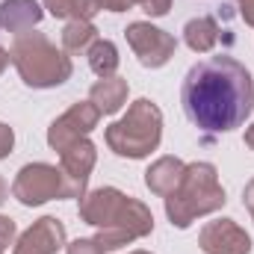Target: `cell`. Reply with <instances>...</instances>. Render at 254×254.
I'll return each mask as SVG.
<instances>
[{
    "mask_svg": "<svg viewBox=\"0 0 254 254\" xmlns=\"http://www.w3.org/2000/svg\"><path fill=\"white\" fill-rule=\"evenodd\" d=\"M184 110L204 133H231L254 113L252 74L234 57H210L192 65L184 89Z\"/></svg>",
    "mask_w": 254,
    "mask_h": 254,
    "instance_id": "cell-1",
    "label": "cell"
},
{
    "mask_svg": "<svg viewBox=\"0 0 254 254\" xmlns=\"http://www.w3.org/2000/svg\"><path fill=\"white\" fill-rule=\"evenodd\" d=\"M225 190L213 163H187L181 187L166 195V216L175 228H190L195 219L210 216L225 207Z\"/></svg>",
    "mask_w": 254,
    "mask_h": 254,
    "instance_id": "cell-2",
    "label": "cell"
},
{
    "mask_svg": "<svg viewBox=\"0 0 254 254\" xmlns=\"http://www.w3.org/2000/svg\"><path fill=\"white\" fill-rule=\"evenodd\" d=\"M9 57H12V65L18 68L21 80L30 89L63 86L71 77V71H74L71 57H65V51H60L42 33H21V36H15Z\"/></svg>",
    "mask_w": 254,
    "mask_h": 254,
    "instance_id": "cell-3",
    "label": "cell"
},
{
    "mask_svg": "<svg viewBox=\"0 0 254 254\" xmlns=\"http://www.w3.org/2000/svg\"><path fill=\"white\" fill-rule=\"evenodd\" d=\"M163 139V113L154 101L139 98L127 107V113L107 127V145L113 154L127 160H142L160 148Z\"/></svg>",
    "mask_w": 254,
    "mask_h": 254,
    "instance_id": "cell-4",
    "label": "cell"
},
{
    "mask_svg": "<svg viewBox=\"0 0 254 254\" xmlns=\"http://www.w3.org/2000/svg\"><path fill=\"white\" fill-rule=\"evenodd\" d=\"M12 195L24 207H42L54 198H65V178L51 163H27L12 181Z\"/></svg>",
    "mask_w": 254,
    "mask_h": 254,
    "instance_id": "cell-5",
    "label": "cell"
},
{
    "mask_svg": "<svg viewBox=\"0 0 254 254\" xmlns=\"http://www.w3.org/2000/svg\"><path fill=\"white\" fill-rule=\"evenodd\" d=\"M151 231H154V213H151L142 201H136V198L127 195L119 219H116L110 228H101L95 240L104 246V252H119V249L130 246L133 240L148 237Z\"/></svg>",
    "mask_w": 254,
    "mask_h": 254,
    "instance_id": "cell-6",
    "label": "cell"
},
{
    "mask_svg": "<svg viewBox=\"0 0 254 254\" xmlns=\"http://www.w3.org/2000/svg\"><path fill=\"white\" fill-rule=\"evenodd\" d=\"M125 39L130 45V51L139 57V63L145 68H163L175 57V48H178V39L160 27H154L151 21H133L127 24Z\"/></svg>",
    "mask_w": 254,
    "mask_h": 254,
    "instance_id": "cell-7",
    "label": "cell"
},
{
    "mask_svg": "<svg viewBox=\"0 0 254 254\" xmlns=\"http://www.w3.org/2000/svg\"><path fill=\"white\" fill-rule=\"evenodd\" d=\"M98 122H101V110L92 101H80V104L68 107L63 116L48 127V145L54 151H65L77 139H86L98 127Z\"/></svg>",
    "mask_w": 254,
    "mask_h": 254,
    "instance_id": "cell-8",
    "label": "cell"
},
{
    "mask_svg": "<svg viewBox=\"0 0 254 254\" xmlns=\"http://www.w3.org/2000/svg\"><path fill=\"white\" fill-rule=\"evenodd\" d=\"M95 163H98V148L89 139H77L74 145L60 151V172L65 178V198H83L86 181H89Z\"/></svg>",
    "mask_w": 254,
    "mask_h": 254,
    "instance_id": "cell-9",
    "label": "cell"
},
{
    "mask_svg": "<svg viewBox=\"0 0 254 254\" xmlns=\"http://www.w3.org/2000/svg\"><path fill=\"white\" fill-rule=\"evenodd\" d=\"M198 249L204 254H249L252 237L234 219H216V222H207L201 228Z\"/></svg>",
    "mask_w": 254,
    "mask_h": 254,
    "instance_id": "cell-10",
    "label": "cell"
},
{
    "mask_svg": "<svg viewBox=\"0 0 254 254\" xmlns=\"http://www.w3.org/2000/svg\"><path fill=\"white\" fill-rule=\"evenodd\" d=\"M127 195L122 190H116V187H98L92 192H83V198H80V219L86 225L98 228V231L110 228L119 219Z\"/></svg>",
    "mask_w": 254,
    "mask_h": 254,
    "instance_id": "cell-11",
    "label": "cell"
},
{
    "mask_svg": "<svg viewBox=\"0 0 254 254\" xmlns=\"http://www.w3.org/2000/svg\"><path fill=\"white\" fill-rule=\"evenodd\" d=\"M65 246V225L57 216H42L21 237L12 254H57Z\"/></svg>",
    "mask_w": 254,
    "mask_h": 254,
    "instance_id": "cell-12",
    "label": "cell"
},
{
    "mask_svg": "<svg viewBox=\"0 0 254 254\" xmlns=\"http://www.w3.org/2000/svg\"><path fill=\"white\" fill-rule=\"evenodd\" d=\"M184 169H187L184 160H178V157H160V160H154V163L148 166V172H145V187L154 192V195L166 198V195H172V192L181 187Z\"/></svg>",
    "mask_w": 254,
    "mask_h": 254,
    "instance_id": "cell-13",
    "label": "cell"
},
{
    "mask_svg": "<svg viewBox=\"0 0 254 254\" xmlns=\"http://www.w3.org/2000/svg\"><path fill=\"white\" fill-rule=\"evenodd\" d=\"M42 6L39 0H3L0 3V27L9 33H30L42 21Z\"/></svg>",
    "mask_w": 254,
    "mask_h": 254,
    "instance_id": "cell-14",
    "label": "cell"
},
{
    "mask_svg": "<svg viewBox=\"0 0 254 254\" xmlns=\"http://www.w3.org/2000/svg\"><path fill=\"white\" fill-rule=\"evenodd\" d=\"M127 80L122 77H101L92 92H89V101L101 110V116H116L122 107L127 104Z\"/></svg>",
    "mask_w": 254,
    "mask_h": 254,
    "instance_id": "cell-15",
    "label": "cell"
},
{
    "mask_svg": "<svg viewBox=\"0 0 254 254\" xmlns=\"http://www.w3.org/2000/svg\"><path fill=\"white\" fill-rule=\"evenodd\" d=\"M219 24H216V18H210V15H201V18H192L187 21V27H184V42L190 45V51L195 54H210L213 48H216V42H219Z\"/></svg>",
    "mask_w": 254,
    "mask_h": 254,
    "instance_id": "cell-16",
    "label": "cell"
},
{
    "mask_svg": "<svg viewBox=\"0 0 254 254\" xmlns=\"http://www.w3.org/2000/svg\"><path fill=\"white\" fill-rule=\"evenodd\" d=\"M98 42V30L92 21H68L63 30V51L65 54H86Z\"/></svg>",
    "mask_w": 254,
    "mask_h": 254,
    "instance_id": "cell-17",
    "label": "cell"
},
{
    "mask_svg": "<svg viewBox=\"0 0 254 254\" xmlns=\"http://www.w3.org/2000/svg\"><path fill=\"white\" fill-rule=\"evenodd\" d=\"M86 57H89V68L98 74V77H116V71H119V48L110 42V39H98L89 51H86Z\"/></svg>",
    "mask_w": 254,
    "mask_h": 254,
    "instance_id": "cell-18",
    "label": "cell"
},
{
    "mask_svg": "<svg viewBox=\"0 0 254 254\" xmlns=\"http://www.w3.org/2000/svg\"><path fill=\"white\" fill-rule=\"evenodd\" d=\"M42 3L54 18H68V21H92L101 12L95 0H42Z\"/></svg>",
    "mask_w": 254,
    "mask_h": 254,
    "instance_id": "cell-19",
    "label": "cell"
},
{
    "mask_svg": "<svg viewBox=\"0 0 254 254\" xmlns=\"http://www.w3.org/2000/svg\"><path fill=\"white\" fill-rule=\"evenodd\" d=\"M65 254H107V252H104V246L92 237V240H74V243H68V246H65Z\"/></svg>",
    "mask_w": 254,
    "mask_h": 254,
    "instance_id": "cell-20",
    "label": "cell"
},
{
    "mask_svg": "<svg viewBox=\"0 0 254 254\" xmlns=\"http://www.w3.org/2000/svg\"><path fill=\"white\" fill-rule=\"evenodd\" d=\"M136 6H142L151 18H163L172 9V0H136Z\"/></svg>",
    "mask_w": 254,
    "mask_h": 254,
    "instance_id": "cell-21",
    "label": "cell"
},
{
    "mask_svg": "<svg viewBox=\"0 0 254 254\" xmlns=\"http://www.w3.org/2000/svg\"><path fill=\"white\" fill-rule=\"evenodd\" d=\"M15 240V222L9 216H0V254L6 252Z\"/></svg>",
    "mask_w": 254,
    "mask_h": 254,
    "instance_id": "cell-22",
    "label": "cell"
},
{
    "mask_svg": "<svg viewBox=\"0 0 254 254\" xmlns=\"http://www.w3.org/2000/svg\"><path fill=\"white\" fill-rule=\"evenodd\" d=\"M12 148H15V133H12V127L3 125L0 122V160L3 157H9L12 154Z\"/></svg>",
    "mask_w": 254,
    "mask_h": 254,
    "instance_id": "cell-23",
    "label": "cell"
},
{
    "mask_svg": "<svg viewBox=\"0 0 254 254\" xmlns=\"http://www.w3.org/2000/svg\"><path fill=\"white\" fill-rule=\"evenodd\" d=\"M98 9H107V12H127L136 6V0H95Z\"/></svg>",
    "mask_w": 254,
    "mask_h": 254,
    "instance_id": "cell-24",
    "label": "cell"
},
{
    "mask_svg": "<svg viewBox=\"0 0 254 254\" xmlns=\"http://www.w3.org/2000/svg\"><path fill=\"white\" fill-rule=\"evenodd\" d=\"M240 3V15H243V21L254 27V0H237Z\"/></svg>",
    "mask_w": 254,
    "mask_h": 254,
    "instance_id": "cell-25",
    "label": "cell"
},
{
    "mask_svg": "<svg viewBox=\"0 0 254 254\" xmlns=\"http://www.w3.org/2000/svg\"><path fill=\"white\" fill-rule=\"evenodd\" d=\"M243 204H246V210L252 213V219H254V178L246 184V190H243Z\"/></svg>",
    "mask_w": 254,
    "mask_h": 254,
    "instance_id": "cell-26",
    "label": "cell"
},
{
    "mask_svg": "<svg viewBox=\"0 0 254 254\" xmlns=\"http://www.w3.org/2000/svg\"><path fill=\"white\" fill-rule=\"evenodd\" d=\"M12 63V57H9V51H6V48H0V74H3V71H6V65Z\"/></svg>",
    "mask_w": 254,
    "mask_h": 254,
    "instance_id": "cell-27",
    "label": "cell"
},
{
    "mask_svg": "<svg viewBox=\"0 0 254 254\" xmlns=\"http://www.w3.org/2000/svg\"><path fill=\"white\" fill-rule=\"evenodd\" d=\"M246 145H249V148L254 151V122H252L249 127H246Z\"/></svg>",
    "mask_w": 254,
    "mask_h": 254,
    "instance_id": "cell-28",
    "label": "cell"
},
{
    "mask_svg": "<svg viewBox=\"0 0 254 254\" xmlns=\"http://www.w3.org/2000/svg\"><path fill=\"white\" fill-rule=\"evenodd\" d=\"M6 195H9V187H6V181H3V178H0V204H3V201H6Z\"/></svg>",
    "mask_w": 254,
    "mask_h": 254,
    "instance_id": "cell-29",
    "label": "cell"
},
{
    "mask_svg": "<svg viewBox=\"0 0 254 254\" xmlns=\"http://www.w3.org/2000/svg\"><path fill=\"white\" fill-rule=\"evenodd\" d=\"M130 254H151V252H130Z\"/></svg>",
    "mask_w": 254,
    "mask_h": 254,
    "instance_id": "cell-30",
    "label": "cell"
}]
</instances>
